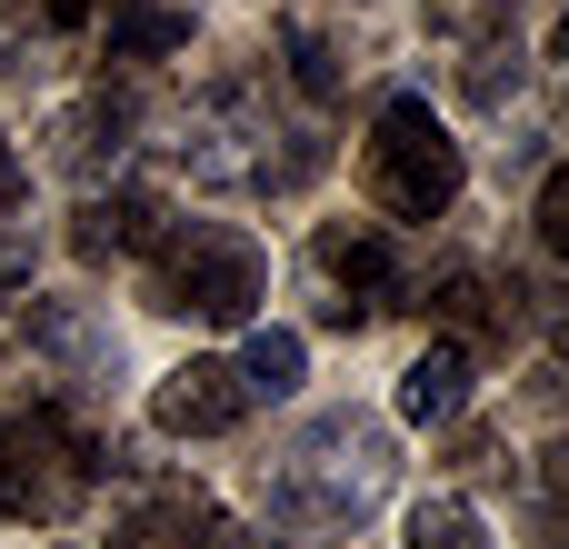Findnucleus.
<instances>
[{"mask_svg":"<svg viewBox=\"0 0 569 549\" xmlns=\"http://www.w3.org/2000/svg\"><path fill=\"white\" fill-rule=\"evenodd\" d=\"M260 290H270V260H260V240L230 230V220H170V230L150 240V310H170V320L240 330V320L260 310Z\"/></svg>","mask_w":569,"mask_h":549,"instance_id":"obj_1","label":"nucleus"},{"mask_svg":"<svg viewBox=\"0 0 569 549\" xmlns=\"http://www.w3.org/2000/svg\"><path fill=\"white\" fill-rule=\"evenodd\" d=\"M90 490H100V440L70 410H50V400L0 410V520L60 530Z\"/></svg>","mask_w":569,"mask_h":549,"instance_id":"obj_2","label":"nucleus"},{"mask_svg":"<svg viewBox=\"0 0 569 549\" xmlns=\"http://www.w3.org/2000/svg\"><path fill=\"white\" fill-rule=\"evenodd\" d=\"M360 180L390 220H440L460 200V140L430 100H390L370 120V150H360Z\"/></svg>","mask_w":569,"mask_h":549,"instance_id":"obj_3","label":"nucleus"},{"mask_svg":"<svg viewBox=\"0 0 569 549\" xmlns=\"http://www.w3.org/2000/svg\"><path fill=\"white\" fill-rule=\"evenodd\" d=\"M320 270H330V320L340 330H360V320H380V310H400V290H410V270H400V250H390V230H370V220H330L320 230Z\"/></svg>","mask_w":569,"mask_h":549,"instance_id":"obj_4","label":"nucleus"},{"mask_svg":"<svg viewBox=\"0 0 569 549\" xmlns=\"http://www.w3.org/2000/svg\"><path fill=\"white\" fill-rule=\"evenodd\" d=\"M150 420H160L170 440H220V430H240V420H250L240 360H180V370L150 390Z\"/></svg>","mask_w":569,"mask_h":549,"instance_id":"obj_5","label":"nucleus"},{"mask_svg":"<svg viewBox=\"0 0 569 549\" xmlns=\"http://www.w3.org/2000/svg\"><path fill=\"white\" fill-rule=\"evenodd\" d=\"M430 320H440L460 350H500V340H510V320H520V290H500L490 270L450 260V270L430 280Z\"/></svg>","mask_w":569,"mask_h":549,"instance_id":"obj_6","label":"nucleus"},{"mask_svg":"<svg viewBox=\"0 0 569 549\" xmlns=\"http://www.w3.org/2000/svg\"><path fill=\"white\" fill-rule=\"evenodd\" d=\"M110 549H240V530H230L220 500H200V490H160V500H140V510L110 530Z\"/></svg>","mask_w":569,"mask_h":549,"instance_id":"obj_7","label":"nucleus"},{"mask_svg":"<svg viewBox=\"0 0 569 549\" xmlns=\"http://www.w3.org/2000/svg\"><path fill=\"white\" fill-rule=\"evenodd\" d=\"M170 220H160V200L150 190H90L80 200V220H70V250L100 270V260H150V240H160Z\"/></svg>","mask_w":569,"mask_h":549,"instance_id":"obj_8","label":"nucleus"},{"mask_svg":"<svg viewBox=\"0 0 569 549\" xmlns=\"http://www.w3.org/2000/svg\"><path fill=\"white\" fill-rule=\"evenodd\" d=\"M460 410H470V350H460V340H440V350H420V360H410V380H400V420L440 430V420H460Z\"/></svg>","mask_w":569,"mask_h":549,"instance_id":"obj_9","label":"nucleus"},{"mask_svg":"<svg viewBox=\"0 0 569 549\" xmlns=\"http://www.w3.org/2000/svg\"><path fill=\"white\" fill-rule=\"evenodd\" d=\"M170 50H190V10H170V0L110 10V60H170Z\"/></svg>","mask_w":569,"mask_h":549,"instance_id":"obj_10","label":"nucleus"},{"mask_svg":"<svg viewBox=\"0 0 569 549\" xmlns=\"http://www.w3.org/2000/svg\"><path fill=\"white\" fill-rule=\"evenodd\" d=\"M300 360H310V350H300V330H260V340L240 350L250 400H290V390H300Z\"/></svg>","mask_w":569,"mask_h":549,"instance_id":"obj_11","label":"nucleus"},{"mask_svg":"<svg viewBox=\"0 0 569 549\" xmlns=\"http://www.w3.org/2000/svg\"><path fill=\"white\" fill-rule=\"evenodd\" d=\"M460 80H470V100H480V110H500V100H520V40H510V30H490V40H470V70H460Z\"/></svg>","mask_w":569,"mask_h":549,"instance_id":"obj_12","label":"nucleus"},{"mask_svg":"<svg viewBox=\"0 0 569 549\" xmlns=\"http://www.w3.org/2000/svg\"><path fill=\"white\" fill-rule=\"evenodd\" d=\"M120 130H130V110L100 90V100H80V110H70V140H60V160H70V170H90L100 150H120Z\"/></svg>","mask_w":569,"mask_h":549,"instance_id":"obj_13","label":"nucleus"},{"mask_svg":"<svg viewBox=\"0 0 569 549\" xmlns=\"http://www.w3.org/2000/svg\"><path fill=\"white\" fill-rule=\"evenodd\" d=\"M410 549H490V540H480L470 500H430V510H410Z\"/></svg>","mask_w":569,"mask_h":549,"instance_id":"obj_14","label":"nucleus"},{"mask_svg":"<svg viewBox=\"0 0 569 549\" xmlns=\"http://www.w3.org/2000/svg\"><path fill=\"white\" fill-rule=\"evenodd\" d=\"M510 20H520V0H430V30H450V40H490Z\"/></svg>","mask_w":569,"mask_h":549,"instance_id":"obj_15","label":"nucleus"},{"mask_svg":"<svg viewBox=\"0 0 569 549\" xmlns=\"http://www.w3.org/2000/svg\"><path fill=\"white\" fill-rule=\"evenodd\" d=\"M540 540L569 549V450H550V460H540Z\"/></svg>","mask_w":569,"mask_h":549,"instance_id":"obj_16","label":"nucleus"},{"mask_svg":"<svg viewBox=\"0 0 569 549\" xmlns=\"http://www.w3.org/2000/svg\"><path fill=\"white\" fill-rule=\"evenodd\" d=\"M540 240H550V260H569V170L540 180Z\"/></svg>","mask_w":569,"mask_h":549,"instance_id":"obj_17","label":"nucleus"},{"mask_svg":"<svg viewBox=\"0 0 569 549\" xmlns=\"http://www.w3.org/2000/svg\"><path fill=\"white\" fill-rule=\"evenodd\" d=\"M10 210H20V160H10V140H0V230H10Z\"/></svg>","mask_w":569,"mask_h":549,"instance_id":"obj_18","label":"nucleus"},{"mask_svg":"<svg viewBox=\"0 0 569 549\" xmlns=\"http://www.w3.org/2000/svg\"><path fill=\"white\" fill-rule=\"evenodd\" d=\"M550 50H560V70H569V20H560V40H550Z\"/></svg>","mask_w":569,"mask_h":549,"instance_id":"obj_19","label":"nucleus"},{"mask_svg":"<svg viewBox=\"0 0 569 549\" xmlns=\"http://www.w3.org/2000/svg\"><path fill=\"white\" fill-rule=\"evenodd\" d=\"M560 380H569V320H560Z\"/></svg>","mask_w":569,"mask_h":549,"instance_id":"obj_20","label":"nucleus"}]
</instances>
